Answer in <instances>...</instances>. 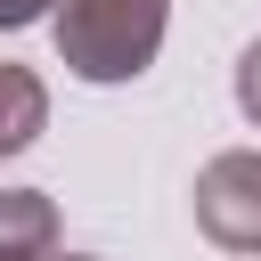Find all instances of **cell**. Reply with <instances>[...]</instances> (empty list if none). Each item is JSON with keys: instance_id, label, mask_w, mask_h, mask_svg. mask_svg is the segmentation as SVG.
I'll use <instances>...</instances> for the list:
<instances>
[{"instance_id": "cell-6", "label": "cell", "mask_w": 261, "mask_h": 261, "mask_svg": "<svg viewBox=\"0 0 261 261\" xmlns=\"http://www.w3.org/2000/svg\"><path fill=\"white\" fill-rule=\"evenodd\" d=\"M57 0H0V33H16V24H41Z\"/></svg>"}, {"instance_id": "cell-1", "label": "cell", "mask_w": 261, "mask_h": 261, "mask_svg": "<svg viewBox=\"0 0 261 261\" xmlns=\"http://www.w3.org/2000/svg\"><path fill=\"white\" fill-rule=\"evenodd\" d=\"M49 33H57V65L73 82H139L171 33V0H57L49 8Z\"/></svg>"}, {"instance_id": "cell-5", "label": "cell", "mask_w": 261, "mask_h": 261, "mask_svg": "<svg viewBox=\"0 0 261 261\" xmlns=\"http://www.w3.org/2000/svg\"><path fill=\"white\" fill-rule=\"evenodd\" d=\"M237 114L261 130V41H245V57H237Z\"/></svg>"}, {"instance_id": "cell-4", "label": "cell", "mask_w": 261, "mask_h": 261, "mask_svg": "<svg viewBox=\"0 0 261 261\" xmlns=\"http://www.w3.org/2000/svg\"><path fill=\"white\" fill-rule=\"evenodd\" d=\"M41 130H49V90H41V73L0 57V163L24 155Z\"/></svg>"}, {"instance_id": "cell-3", "label": "cell", "mask_w": 261, "mask_h": 261, "mask_svg": "<svg viewBox=\"0 0 261 261\" xmlns=\"http://www.w3.org/2000/svg\"><path fill=\"white\" fill-rule=\"evenodd\" d=\"M57 253V204L41 188H0V261H49Z\"/></svg>"}, {"instance_id": "cell-7", "label": "cell", "mask_w": 261, "mask_h": 261, "mask_svg": "<svg viewBox=\"0 0 261 261\" xmlns=\"http://www.w3.org/2000/svg\"><path fill=\"white\" fill-rule=\"evenodd\" d=\"M49 261H98V253H49Z\"/></svg>"}, {"instance_id": "cell-2", "label": "cell", "mask_w": 261, "mask_h": 261, "mask_svg": "<svg viewBox=\"0 0 261 261\" xmlns=\"http://www.w3.org/2000/svg\"><path fill=\"white\" fill-rule=\"evenodd\" d=\"M196 204V228L220 245V253H261V147H228L196 171L188 188Z\"/></svg>"}]
</instances>
